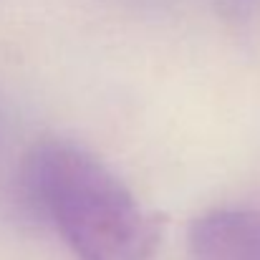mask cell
Returning <instances> with one entry per match:
<instances>
[{
	"instance_id": "cell-1",
	"label": "cell",
	"mask_w": 260,
	"mask_h": 260,
	"mask_svg": "<svg viewBox=\"0 0 260 260\" xmlns=\"http://www.w3.org/2000/svg\"><path fill=\"white\" fill-rule=\"evenodd\" d=\"M28 184L76 260H152L157 222L88 149L43 139L28 157Z\"/></svg>"
},
{
	"instance_id": "cell-2",
	"label": "cell",
	"mask_w": 260,
	"mask_h": 260,
	"mask_svg": "<svg viewBox=\"0 0 260 260\" xmlns=\"http://www.w3.org/2000/svg\"><path fill=\"white\" fill-rule=\"evenodd\" d=\"M192 260H260V210L220 207L189 228Z\"/></svg>"
}]
</instances>
